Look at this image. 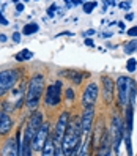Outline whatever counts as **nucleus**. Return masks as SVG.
<instances>
[{"mask_svg": "<svg viewBox=\"0 0 137 156\" xmlns=\"http://www.w3.org/2000/svg\"><path fill=\"white\" fill-rule=\"evenodd\" d=\"M118 6H120L121 10H129V2H121Z\"/></svg>", "mask_w": 137, "mask_h": 156, "instance_id": "31", "label": "nucleus"}, {"mask_svg": "<svg viewBox=\"0 0 137 156\" xmlns=\"http://www.w3.org/2000/svg\"><path fill=\"white\" fill-rule=\"evenodd\" d=\"M84 0H71V3H72V6H77V5H80Z\"/></svg>", "mask_w": 137, "mask_h": 156, "instance_id": "34", "label": "nucleus"}, {"mask_svg": "<svg viewBox=\"0 0 137 156\" xmlns=\"http://www.w3.org/2000/svg\"><path fill=\"white\" fill-rule=\"evenodd\" d=\"M35 2H38V0H35Z\"/></svg>", "mask_w": 137, "mask_h": 156, "instance_id": "41", "label": "nucleus"}, {"mask_svg": "<svg viewBox=\"0 0 137 156\" xmlns=\"http://www.w3.org/2000/svg\"><path fill=\"white\" fill-rule=\"evenodd\" d=\"M46 90V80L41 73H35V74L27 82V93H25V106L32 112L38 109L40 101L44 95Z\"/></svg>", "mask_w": 137, "mask_h": 156, "instance_id": "2", "label": "nucleus"}, {"mask_svg": "<svg viewBox=\"0 0 137 156\" xmlns=\"http://www.w3.org/2000/svg\"><path fill=\"white\" fill-rule=\"evenodd\" d=\"M11 2H14V3H17V2H19V0H11Z\"/></svg>", "mask_w": 137, "mask_h": 156, "instance_id": "39", "label": "nucleus"}, {"mask_svg": "<svg viewBox=\"0 0 137 156\" xmlns=\"http://www.w3.org/2000/svg\"><path fill=\"white\" fill-rule=\"evenodd\" d=\"M13 126L14 120L11 118V115L5 111H0V136H8L11 133Z\"/></svg>", "mask_w": 137, "mask_h": 156, "instance_id": "13", "label": "nucleus"}, {"mask_svg": "<svg viewBox=\"0 0 137 156\" xmlns=\"http://www.w3.org/2000/svg\"><path fill=\"white\" fill-rule=\"evenodd\" d=\"M131 79L128 76H120L115 80V90L118 93V104L121 107H126L129 104V87H131Z\"/></svg>", "mask_w": 137, "mask_h": 156, "instance_id": "6", "label": "nucleus"}, {"mask_svg": "<svg viewBox=\"0 0 137 156\" xmlns=\"http://www.w3.org/2000/svg\"><path fill=\"white\" fill-rule=\"evenodd\" d=\"M51 134V123L49 122H43V125L40 126V129L36 131L35 137H33V142H32V148L33 151H41L43 150V145L47 139V136Z\"/></svg>", "mask_w": 137, "mask_h": 156, "instance_id": "8", "label": "nucleus"}, {"mask_svg": "<svg viewBox=\"0 0 137 156\" xmlns=\"http://www.w3.org/2000/svg\"><path fill=\"white\" fill-rule=\"evenodd\" d=\"M128 36H137V25L131 27V29L128 30Z\"/></svg>", "mask_w": 137, "mask_h": 156, "instance_id": "28", "label": "nucleus"}, {"mask_svg": "<svg viewBox=\"0 0 137 156\" xmlns=\"http://www.w3.org/2000/svg\"><path fill=\"white\" fill-rule=\"evenodd\" d=\"M61 80H57L55 84L46 87L44 90V104L47 107H57L61 103Z\"/></svg>", "mask_w": 137, "mask_h": 156, "instance_id": "5", "label": "nucleus"}, {"mask_svg": "<svg viewBox=\"0 0 137 156\" xmlns=\"http://www.w3.org/2000/svg\"><path fill=\"white\" fill-rule=\"evenodd\" d=\"M103 2H104L106 5H111V6H115V3H117L115 0H103Z\"/></svg>", "mask_w": 137, "mask_h": 156, "instance_id": "32", "label": "nucleus"}, {"mask_svg": "<svg viewBox=\"0 0 137 156\" xmlns=\"http://www.w3.org/2000/svg\"><path fill=\"white\" fill-rule=\"evenodd\" d=\"M55 10H57V5L52 3V5L47 8V16H49V17H54V14H55Z\"/></svg>", "mask_w": 137, "mask_h": 156, "instance_id": "26", "label": "nucleus"}, {"mask_svg": "<svg viewBox=\"0 0 137 156\" xmlns=\"http://www.w3.org/2000/svg\"><path fill=\"white\" fill-rule=\"evenodd\" d=\"M22 71L17 68H8L0 71V99L8 95L13 90V87L21 80Z\"/></svg>", "mask_w": 137, "mask_h": 156, "instance_id": "3", "label": "nucleus"}, {"mask_svg": "<svg viewBox=\"0 0 137 156\" xmlns=\"http://www.w3.org/2000/svg\"><path fill=\"white\" fill-rule=\"evenodd\" d=\"M126 69H128V73H134L135 69H137V60L135 58H129L126 62Z\"/></svg>", "mask_w": 137, "mask_h": 156, "instance_id": "24", "label": "nucleus"}, {"mask_svg": "<svg viewBox=\"0 0 137 156\" xmlns=\"http://www.w3.org/2000/svg\"><path fill=\"white\" fill-rule=\"evenodd\" d=\"M55 150H57V145H55V142H54L52 134H49L46 142H44V145H43V150L40 153L43 156H52V154H55Z\"/></svg>", "mask_w": 137, "mask_h": 156, "instance_id": "15", "label": "nucleus"}, {"mask_svg": "<svg viewBox=\"0 0 137 156\" xmlns=\"http://www.w3.org/2000/svg\"><path fill=\"white\" fill-rule=\"evenodd\" d=\"M103 82V98L106 104H112L114 103V93H115V82L112 80V77L109 76H103L101 77Z\"/></svg>", "mask_w": 137, "mask_h": 156, "instance_id": "10", "label": "nucleus"}, {"mask_svg": "<svg viewBox=\"0 0 137 156\" xmlns=\"http://www.w3.org/2000/svg\"><path fill=\"white\" fill-rule=\"evenodd\" d=\"M95 33H96V32H95L93 29H90V30H87L84 35H85V36H91V35H95Z\"/></svg>", "mask_w": 137, "mask_h": 156, "instance_id": "33", "label": "nucleus"}, {"mask_svg": "<svg viewBox=\"0 0 137 156\" xmlns=\"http://www.w3.org/2000/svg\"><path fill=\"white\" fill-rule=\"evenodd\" d=\"M93 123H95V106H87V107H84L82 115H80V125H82V134H84V137L91 134Z\"/></svg>", "mask_w": 137, "mask_h": 156, "instance_id": "7", "label": "nucleus"}, {"mask_svg": "<svg viewBox=\"0 0 137 156\" xmlns=\"http://www.w3.org/2000/svg\"><path fill=\"white\" fill-rule=\"evenodd\" d=\"M82 140H84V134H82L80 117H76L69 120L65 136H63V142H61L63 154H77Z\"/></svg>", "mask_w": 137, "mask_h": 156, "instance_id": "1", "label": "nucleus"}, {"mask_svg": "<svg viewBox=\"0 0 137 156\" xmlns=\"http://www.w3.org/2000/svg\"><path fill=\"white\" fill-rule=\"evenodd\" d=\"M111 36H112L111 32H104V33H103V38H111Z\"/></svg>", "mask_w": 137, "mask_h": 156, "instance_id": "37", "label": "nucleus"}, {"mask_svg": "<svg viewBox=\"0 0 137 156\" xmlns=\"http://www.w3.org/2000/svg\"><path fill=\"white\" fill-rule=\"evenodd\" d=\"M123 51H125V54H128V55H131V54H134V52L137 51V40L134 38V40H131V41L125 43V46H123Z\"/></svg>", "mask_w": 137, "mask_h": 156, "instance_id": "19", "label": "nucleus"}, {"mask_svg": "<svg viewBox=\"0 0 137 156\" xmlns=\"http://www.w3.org/2000/svg\"><path fill=\"white\" fill-rule=\"evenodd\" d=\"M99 156H111L112 154V147L107 145V147H99L98 151H96Z\"/></svg>", "mask_w": 137, "mask_h": 156, "instance_id": "23", "label": "nucleus"}, {"mask_svg": "<svg viewBox=\"0 0 137 156\" xmlns=\"http://www.w3.org/2000/svg\"><path fill=\"white\" fill-rule=\"evenodd\" d=\"M98 98H99V87H98V84L91 82L82 91V106L84 107L95 106L98 103Z\"/></svg>", "mask_w": 137, "mask_h": 156, "instance_id": "9", "label": "nucleus"}, {"mask_svg": "<svg viewBox=\"0 0 137 156\" xmlns=\"http://www.w3.org/2000/svg\"><path fill=\"white\" fill-rule=\"evenodd\" d=\"M109 133H111L112 150H114L115 154H118V153H120V145L123 142V134H125V120L118 114H112Z\"/></svg>", "mask_w": 137, "mask_h": 156, "instance_id": "4", "label": "nucleus"}, {"mask_svg": "<svg viewBox=\"0 0 137 156\" xmlns=\"http://www.w3.org/2000/svg\"><path fill=\"white\" fill-rule=\"evenodd\" d=\"M22 2H24V3H27V2H29V0H22Z\"/></svg>", "mask_w": 137, "mask_h": 156, "instance_id": "40", "label": "nucleus"}, {"mask_svg": "<svg viewBox=\"0 0 137 156\" xmlns=\"http://www.w3.org/2000/svg\"><path fill=\"white\" fill-rule=\"evenodd\" d=\"M84 44L85 46H90V48H93V46H95V43H93V40H91V38H85L84 40Z\"/></svg>", "mask_w": 137, "mask_h": 156, "instance_id": "30", "label": "nucleus"}, {"mask_svg": "<svg viewBox=\"0 0 137 156\" xmlns=\"http://www.w3.org/2000/svg\"><path fill=\"white\" fill-rule=\"evenodd\" d=\"M24 10H25V3H24V2H17V3H16V11H17V13H22Z\"/></svg>", "mask_w": 137, "mask_h": 156, "instance_id": "27", "label": "nucleus"}, {"mask_svg": "<svg viewBox=\"0 0 137 156\" xmlns=\"http://www.w3.org/2000/svg\"><path fill=\"white\" fill-rule=\"evenodd\" d=\"M33 57V54L29 51V49H22L19 54H16V62H27V60H30Z\"/></svg>", "mask_w": 137, "mask_h": 156, "instance_id": "20", "label": "nucleus"}, {"mask_svg": "<svg viewBox=\"0 0 137 156\" xmlns=\"http://www.w3.org/2000/svg\"><path fill=\"white\" fill-rule=\"evenodd\" d=\"M132 17H134V14H132V13H128V14H126V17H125V19H126V21H131Z\"/></svg>", "mask_w": 137, "mask_h": 156, "instance_id": "36", "label": "nucleus"}, {"mask_svg": "<svg viewBox=\"0 0 137 156\" xmlns=\"http://www.w3.org/2000/svg\"><path fill=\"white\" fill-rule=\"evenodd\" d=\"M84 2H87V0H84Z\"/></svg>", "mask_w": 137, "mask_h": 156, "instance_id": "42", "label": "nucleus"}, {"mask_svg": "<svg viewBox=\"0 0 137 156\" xmlns=\"http://www.w3.org/2000/svg\"><path fill=\"white\" fill-rule=\"evenodd\" d=\"M103 134H104V123L103 122H98L96 125H93V129H91V148L96 150L99 148L101 145V140H103Z\"/></svg>", "mask_w": 137, "mask_h": 156, "instance_id": "12", "label": "nucleus"}, {"mask_svg": "<svg viewBox=\"0 0 137 156\" xmlns=\"http://www.w3.org/2000/svg\"><path fill=\"white\" fill-rule=\"evenodd\" d=\"M132 125H134V106L128 104L125 107V129L132 133Z\"/></svg>", "mask_w": 137, "mask_h": 156, "instance_id": "16", "label": "nucleus"}, {"mask_svg": "<svg viewBox=\"0 0 137 156\" xmlns=\"http://www.w3.org/2000/svg\"><path fill=\"white\" fill-rule=\"evenodd\" d=\"M98 6L96 2H93V0H87V2L84 3V13L85 14H90V13H93V10Z\"/></svg>", "mask_w": 137, "mask_h": 156, "instance_id": "21", "label": "nucleus"}, {"mask_svg": "<svg viewBox=\"0 0 137 156\" xmlns=\"http://www.w3.org/2000/svg\"><path fill=\"white\" fill-rule=\"evenodd\" d=\"M118 25H120V29H121V30L126 27V24H125V22H118Z\"/></svg>", "mask_w": 137, "mask_h": 156, "instance_id": "38", "label": "nucleus"}, {"mask_svg": "<svg viewBox=\"0 0 137 156\" xmlns=\"http://www.w3.org/2000/svg\"><path fill=\"white\" fill-rule=\"evenodd\" d=\"M43 122H44V118H43V112H41V111H38V109H35V111H32V112H30V117H29V120H27L25 128H27V129H29V131L33 134V137H35L36 131L40 129V126L43 125Z\"/></svg>", "mask_w": 137, "mask_h": 156, "instance_id": "11", "label": "nucleus"}, {"mask_svg": "<svg viewBox=\"0 0 137 156\" xmlns=\"http://www.w3.org/2000/svg\"><path fill=\"white\" fill-rule=\"evenodd\" d=\"M0 25H8V21L3 17V13H2V10H0Z\"/></svg>", "mask_w": 137, "mask_h": 156, "instance_id": "29", "label": "nucleus"}, {"mask_svg": "<svg viewBox=\"0 0 137 156\" xmlns=\"http://www.w3.org/2000/svg\"><path fill=\"white\" fill-rule=\"evenodd\" d=\"M65 99L68 101V103H72V101L76 99V93H74V88L72 87H68L65 90Z\"/></svg>", "mask_w": 137, "mask_h": 156, "instance_id": "22", "label": "nucleus"}, {"mask_svg": "<svg viewBox=\"0 0 137 156\" xmlns=\"http://www.w3.org/2000/svg\"><path fill=\"white\" fill-rule=\"evenodd\" d=\"M6 41V35L5 33H0V43H5Z\"/></svg>", "mask_w": 137, "mask_h": 156, "instance_id": "35", "label": "nucleus"}, {"mask_svg": "<svg viewBox=\"0 0 137 156\" xmlns=\"http://www.w3.org/2000/svg\"><path fill=\"white\" fill-rule=\"evenodd\" d=\"M40 30V25L36 24V22H29V24H25L24 25V29H22V35L25 36H29V35H33Z\"/></svg>", "mask_w": 137, "mask_h": 156, "instance_id": "18", "label": "nucleus"}, {"mask_svg": "<svg viewBox=\"0 0 137 156\" xmlns=\"http://www.w3.org/2000/svg\"><path fill=\"white\" fill-rule=\"evenodd\" d=\"M0 154H3V156H17L19 154V145H17L14 137H8L5 140Z\"/></svg>", "mask_w": 137, "mask_h": 156, "instance_id": "14", "label": "nucleus"}, {"mask_svg": "<svg viewBox=\"0 0 137 156\" xmlns=\"http://www.w3.org/2000/svg\"><path fill=\"white\" fill-rule=\"evenodd\" d=\"M65 74L71 79V82H74L76 85H79L82 82V77H88L90 76L88 73L85 74V73H79V71H65Z\"/></svg>", "mask_w": 137, "mask_h": 156, "instance_id": "17", "label": "nucleus"}, {"mask_svg": "<svg viewBox=\"0 0 137 156\" xmlns=\"http://www.w3.org/2000/svg\"><path fill=\"white\" fill-rule=\"evenodd\" d=\"M21 36H22V33H19V32H13V35H11V40H13V43H21Z\"/></svg>", "mask_w": 137, "mask_h": 156, "instance_id": "25", "label": "nucleus"}]
</instances>
